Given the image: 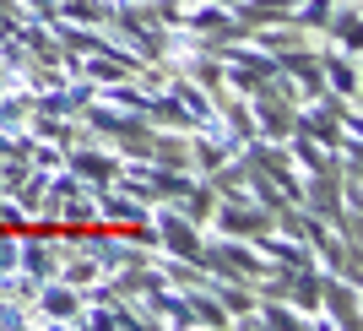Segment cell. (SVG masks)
<instances>
[{
    "label": "cell",
    "instance_id": "3957f363",
    "mask_svg": "<svg viewBox=\"0 0 363 331\" xmlns=\"http://www.w3.org/2000/svg\"><path fill=\"white\" fill-rule=\"evenodd\" d=\"M33 326H76L82 320V288L60 283V277H49V283H38V293H33Z\"/></svg>",
    "mask_w": 363,
    "mask_h": 331
},
{
    "label": "cell",
    "instance_id": "6da1fadb",
    "mask_svg": "<svg viewBox=\"0 0 363 331\" xmlns=\"http://www.w3.org/2000/svg\"><path fill=\"white\" fill-rule=\"evenodd\" d=\"M152 234H157V244H163L168 261H184V266H201V250H206V234H201V223H190L174 201H163V207H152Z\"/></svg>",
    "mask_w": 363,
    "mask_h": 331
},
{
    "label": "cell",
    "instance_id": "8992f818",
    "mask_svg": "<svg viewBox=\"0 0 363 331\" xmlns=\"http://www.w3.org/2000/svg\"><path fill=\"white\" fill-rule=\"evenodd\" d=\"M65 168H71L82 185H114V174H120V152H104V147H65Z\"/></svg>",
    "mask_w": 363,
    "mask_h": 331
},
{
    "label": "cell",
    "instance_id": "5b68a950",
    "mask_svg": "<svg viewBox=\"0 0 363 331\" xmlns=\"http://www.w3.org/2000/svg\"><path fill=\"white\" fill-rule=\"evenodd\" d=\"M320 320H325V326H342V331L358 326V283L320 277Z\"/></svg>",
    "mask_w": 363,
    "mask_h": 331
},
{
    "label": "cell",
    "instance_id": "52a82bcc",
    "mask_svg": "<svg viewBox=\"0 0 363 331\" xmlns=\"http://www.w3.org/2000/svg\"><path fill=\"white\" fill-rule=\"evenodd\" d=\"M325 38L331 44H342L347 55H358V0H336L331 6V16H325Z\"/></svg>",
    "mask_w": 363,
    "mask_h": 331
},
{
    "label": "cell",
    "instance_id": "7a4b0ae2",
    "mask_svg": "<svg viewBox=\"0 0 363 331\" xmlns=\"http://www.w3.org/2000/svg\"><path fill=\"white\" fill-rule=\"evenodd\" d=\"M212 223H217V234H228V239H250V244H255L260 234H272V228H277V212L255 207V201H217Z\"/></svg>",
    "mask_w": 363,
    "mask_h": 331
},
{
    "label": "cell",
    "instance_id": "277c9868",
    "mask_svg": "<svg viewBox=\"0 0 363 331\" xmlns=\"http://www.w3.org/2000/svg\"><path fill=\"white\" fill-rule=\"evenodd\" d=\"M315 60H320L325 92H336L342 104H358V55H347V49H315Z\"/></svg>",
    "mask_w": 363,
    "mask_h": 331
}]
</instances>
